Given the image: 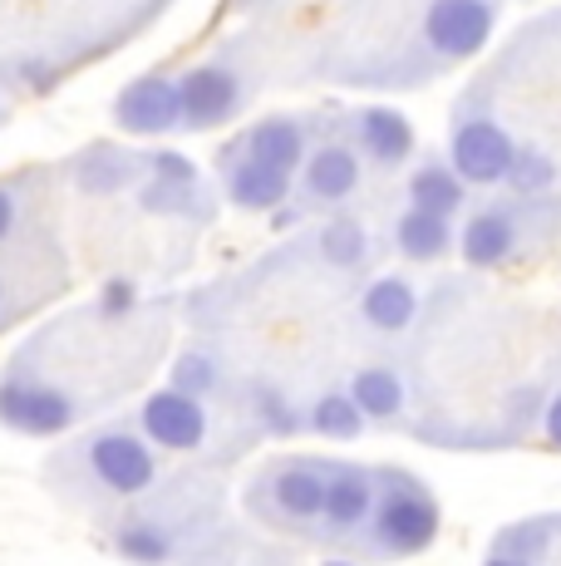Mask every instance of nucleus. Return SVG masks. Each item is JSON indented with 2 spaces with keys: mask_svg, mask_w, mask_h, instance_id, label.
I'll return each mask as SVG.
<instances>
[{
  "mask_svg": "<svg viewBox=\"0 0 561 566\" xmlns=\"http://www.w3.org/2000/svg\"><path fill=\"white\" fill-rule=\"evenodd\" d=\"M364 522H370V547L380 557H419L438 537V503L419 478L374 473V503Z\"/></svg>",
  "mask_w": 561,
  "mask_h": 566,
  "instance_id": "f257e3e1",
  "label": "nucleus"
},
{
  "mask_svg": "<svg viewBox=\"0 0 561 566\" xmlns=\"http://www.w3.org/2000/svg\"><path fill=\"white\" fill-rule=\"evenodd\" d=\"M84 463H89V478L114 497H138L154 488L158 478V453L144 433L128 429H104L84 443Z\"/></svg>",
  "mask_w": 561,
  "mask_h": 566,
  "instance_id": "f03ea898",
  "label": "nucleus"
},
{
  "mask_svg": "<svg viewBox=\"0 0 561 566\" xmlns=\"http://www.w3.org/2000/svg\"><path fill=\"white\" fill-rule=\"evenodd\" d=\"M138 429H144V439L154 443V449L192 453L208 443L212 419H208V409H202V399H192V395H182V389L168 385V389H154V395L144 399Z\"/></svg>",
  "mask_w": 561,
  "mask_h": 566,
  "instance_id": "7ed1b4c3",
  "label": "nucleus"
},
{
  "mask_svg": "<svg viewBox=\"0 0 561 566\" xmlns=\"http://www.w3.org/2000/svg\"><path fill=\"white\" fill-rule=\"evenodd\" d=\"M0 423L15 433H64L74 423V399L55 385H40V379H6L0 385Z\"/></svg>",
  "mask_w": 561,
  "mask_h": 566,
  "instance_id": "20e7f679",
  "label": "nucleus"
},
{
  "mask_svg": "<svg viewBox=\"0 0 561 566\" xmlns=\"http://www.w3.org/2000/svg\"><path fill=\"white\" fill-rule=\"evenodd\" d=\"M424 30H428V45H434L438 54H448V60H468V54H478L483 40H488L493 6L488 0H434Z\"/></svg>",
  "mask_w": 561,
  "mask_h": 566,
  "instance_id": "39448f33",
  "label": "nucleus"
},
{
  "mask_svg": "<svg viewBox=\"0 0 561 566\" xmlns=\"http://www.w3.org/2000/svg\"><path fill=\"white\" fill-rule=\"evenodd\" d=\"M507 158H512V138L493 118H468L453 134V172L463 182H502Z\"/></svg>",
  "mask_w": 561,
  "mask_h": 566,
  "instance_id": "423d86ee",
  "label": "nucleus"
},
{
  "mask_svg": "<svg viewBox=\"0 0 561 566\" xmlns=\"http://www.w3.org/2000/svg\"><path fill=\"white\" fill-rule=\"evenodd\" d=\"M114 118H118V128H128V134H168V128L182 118L178 84L158 80V74H148V80H134L124 94H118Z\"/></svg>",
  "mask_w": 561,
  "mask_h": 566,
  "instance_id": "0eeeda50",
  "label": "nucleus"
},
{
  "mask_svg": "<svg viewBox=\"0 0 561 566\" xmlns=\"http://www.w3.org/2000/svg\"><path fill=\"white\" fill-rule=\"evenodd\" d=\"M374 503V473L354 463H326V497H320V522L330 532H354L364 527Z\"/></svg>",
  "mask_w": 561,
  "mask_h": 566,
  "instance_id": "6e6552de",
  "label": "nucleus"
},
{
  "mask_svg": "<svg viewBox=\"0 0 561 566\" xmlns=\"http://www.w3.org/2000/svg\"><path fill=\"white\" fill-rule=\"evenodd\" d=\"M320 497H326V463L320 459H290L272 473V503L286 522H316Z\"/></svg>",
  "mask_w": 561,
  "mask_h": 566,
  "instance_id": "1a4fd4ad",
  "label": "nucleus"
},
{
  "mask_svg": "<svg viewBox=\"0 0 561 566\" xmlns=\"http://www.w3.org/2000/svg\"><path fill=\"white\" fill-rule=\"evenodd\" d=\"M178 108H182V118H188L192 128L222 124V118L236 108V80L226 70H218V64L182 74L178 80Z\"/></svg>",
  "mask_w": 561,
  "mask_h": 566,
  "instance_id": "9d476101",
  "label": "nucleus"
},
{
  "mask_svg": "<svg viewBox=\"0 0 561 566\" xmlns=\"http://www.w3.org/2000/svg\"><path fill=\"white\" fill-rule=\"evenodd\" d=\"M360 315H364V325H374V331L399 335V331H409V325H414L419 296H414V286H409L404 276H380L374 286H364Z\"/></svg>",
  "mask_w": 561,
  "mask_h": 566,
  "instance_id": "9b49d317",
  "label": "nucleus"
},
{
  "mask_svg": "<svg viewBox=\"0 0 561 566\" xmlns=\"http://www.w3.org/2000/svg\"><path fill=\"white\" fill-rule=\"evenodd\" d=\"M463 261L468 266H502L507 256H512V247H517V227H512V217L507 212H478L468 227H463Z\"/></svg>",
  "mask_w": 561,
  "mask_h": 566,
  "instance_id": "f8f14e48",
  "label": "nucleus"
},
{
  "mask_svg": "<svg viewBox=\"0 0 561 566\" xmlns=\"http://www.w3.org/2000/svg\"><path fill=\"white\" fill-rule=\"evenodd\" d=\"M350 399H354V409L374 423L399 419V413H404V379L384 365H370L350 379Z\"/></svg>",
  "mask_w": 561,
  "mask_h": 566,
  "instance_id": "ddd939ff",
  "label": "nucleus"
},
{
  "mask_svg": "<svg viewBox=\"0 0 561 566\" xmlns=\"http://www.w3.org/2000/svg\"><path fill=\"white\" fill-rule=\"evenodd\" d=\"M306 188L316 192L320 202L350 198V192L360 188V158H354L350 148H340V144L320 148V154L310 158V168H306Z\"/></svg>",
  "mask_w": 561,
  "mask_h": 566,
  "instance_id": "4468645a",
  "label": "nucleus"
},
{
  "mask_svg": "<svg viewBox=\"0 0 561 566\" xmlns=\"http://www.w3.org/2000/svg\"><path fill=\"white\" fill-rule=\"evenodd\" d=\"M226 192H232L236 207H252V212H266V207H280L290 192V172L280 168H266V163H252L246 158L242 168L226 178Z\"/></svg>",
  "mask_w": 561,
  "mask_h": 566,
  "instance_id": "2eb2a0df",
  "label": "nucleus"
},
{
  "mask_svg": "<svg viewBox=\"0 0 561 566\" xmlns=\"http://www.w3.org/2000/svg\"><path fill=\"white\" fill-rule=\"evenodd\" d=\"M394 237H399V252H404L409 261H438L453 242V227H448V217L424 212V207H409V212L399 217Z\"/></svg>",
  "mask_w": 561,
  "mask_h": 566,
  "instance_id": "dca6fc26",
  "label": "nucleus"
},
{
  "mask_svg": "<svg viewBox=\"0 0 561 566\" xmlns=\"http://www.w3.org/2000/svg\"><path fill=\"white\" fill-rule=\"evenodd\" d=\"M360 138L380 163H404L414 148V128L399 108H364L360 114Z\"/></svg>",
  "mask_w": 561,
  "mask_h": 566,
  "instance_id": "f3484780",
  "label": "nucleus"
},
{
  "mask_svg": "<svg viewBox=\"0 0 561 566\" xmlns=\"http://www.w3.org/2000/svg\"><path fill=\"white\" fill-rule=\"evenodd\" d=\"M306 154V144H300V128L290 124V118H266V124L252 128V138H246V158L252 163H266V168H280L290 172Z\"/></svg>",
  "mask_w": 561,
  "mask_h": 566,
  "instance_id": "a211bd4d",
  "label": "nucleus"
},
{
  "mask_svg": "<svg viewBox=\"0 0 561 566\" xmlns=\"http://www.w3.org/2000/svg\"><path fill=\"white\" fill-rule=\"evenodd\" d=\"M364 413L354 409V399L350 395H320L316 399V409L306 413V429H316L320 439H340V443H350V439H360L364 433Z\"/></svg>",
  "mask_w": 561,
  "mask_h": 566,
  "instance_id": "6ab92c4d",
  "label": "nucleus"
},
{
  "mask_svg": "<svg viewBox=\"0 0 561 566\" xmlns=\"http://www.w3.org/2000/svg\"><path fill=\"white\" fill-rule=\"evenodd\" d=\"M409 198L424 212H438V217H453L463 207V178L453 168H419L414 182H409Z\"/></svg>",
  "mask_w": 561,
  "mask_h": 566,
  "instance_id": "aec40b11",
  "label": "nucleus"
},
{
  "mask_svg": "<svg viewBox=\"0 0 561 566\" xmlns=\"http://www.w3.org/2000/svg\"><path fill=\"white\" fill-rule=\"evenodd\" d=\"M118 557L134 562V566H163L172 562V537L163 527H154V522H134V527L118 532Z\"/></svg>",
  "mask_w": 561,
  "mask_h": 566,
  "instance_id": "412c9836",
  "label": "nucleus"
},
{
  "mask_svg": "<svg viewBox=\"0 0 561 566\" xmlns=\"http://www.w3.org/2000/svg\"><path fill=\"white\" fill-rule=\"evenodd\" d=\"M320 252H326L330 266H364V252H370V237H364L360 222H350V217H336V222H326V232H320Z\"/></svg>",
  "mask_w": 561,
  "mask_h": 566,
  "instance_id": "4be33fe9",
  "label": "nucleus"
},
{
  "mask_svg": "<svg viewBox=\"0 0 561 566\" xmlns=\"http://www.w3.org/2000/svg\"><path fill=\"white\" fill-rule=\"evenodd\" d=\"M168 379H172V389H182V395L202 399V395H212V389H218L222 369H218V360H212L208 350H202V345H192V350H182L178 360H172Z\"/></svg>",
  "mask_w": 561,
  "mask_h": 566,
  "instance_id": "5701e85b",
  "label": "nucleus"
},
{
  "mask_svg": "<svg viewBox=\"0 0 561 566\" xmlns=\"http://www.w3.org/2000/svg\"><path fill=\"white\" fill-rule=\"evenodd\" d=\"M252 409H256V423H266V429L280 433V439H286V433H300V429H306L300 409L290 405V399L280 395L276 385H266V379H256V385H252Z\"/></svg>",
  "mask_w": 561,
  "mask_h": 566,
  "instance_id": "b1692460",
  "label": "nucleus"
},
{
  "mask_svg": "<svg viewBox=\"0 0 561 566\" xmlns=\"http://www.w3.org/2000/svg\"><path fill=\"white\" fill-rule=\"evenodd\" d=\"M552 158L542 154V148H512V158H507V172L502 182H512L517 192H547L552 188Z\"/></svg>",
  "mask_w": 561,
  "mask_h": 566,
  "instance_id": "393cba45",
  "label": "nucleus"
},
{
  "mask_svg": "<svg viewBox=\"0 0 561 566\" xmlns=\"http://www.w3.org/2000/svg\"><path fill=\"white\" fill-rule=\"evenodd\" d=\"M128 182V158H118L114 148H89L80 158V188L89 192H114Z\"/></svg>",
  "mask_w": 561,
  "mask_h": 566,
  "instance_id": "a878e982",
  "label": "nucleus"
},
{
  "mask_svg": "<svg viewBox=\"0 0 561 566\" xmlns=\"http://www.w3.org/2000/svg\"><path fill=\"white\" fill-rule=\"evenodd\" d=\"M134 306H138V291L128 286V281H109V286H104V296H99L104 315H128Z\"/></svg>",
  "mask_w": 561,
  "mask_h": 566,
  "instance_id": "bb28decb",
  "label": "nucleus"
},
{
  "mask_svg": "<svg viewBox=\"0 0 561 566\" xmlns=\"http://www.w3.org/2000/svg\"><path fill=\"white\" fill-rule=\"evenodd\" d=\"M154 168L163 182H192V163L178 154H154Z\"/></svg>",
  "mask_w": 561,
  "mask_h": 566,
  "instance_id": "cd10ccee",
  "label": "nucleus"
},
{
  "mask_svg": "<svg viewBox=\"0 0 561 566\" xmlns=\"http://www.w3.org/2000/svg\"><path fill=\"white\" fill-rule=\"evenodd\" d=\"M542 429H547V439H552L557 449H561V395L552 399V405H547V419H542Z\"/></svg>",
  "mask_w": 561,
  "mask_h": 566,
  "instance_id": "c85d7f7f",
  "label": "nucleus"
},
{
  "mask_svg": "<svg viewBox=\"0 0 561 566\" xmlns=\"http://www.w3.org/2000/svg\"><path fill=\"white\" fill-rule=\"evenodd\" d=\"M10 227H15V198L10 188H0V237H10Z\"/></svg>",
  "mask_w": 561,
  "mask_h": 566,
  "instance_id": "c756f323",
  "label": "nucleus"
},
{
  "mask_svg": "<svg viewBox=\"0 0 561 566\" xmlns=\"http://www.w3.org/2000/svg\"><path fill=\"white\" fill-rule=\"evenodd\" d=\"M483 566H527V562H522V557H512V552H502V557H488Z\"/></svg>",
  "mask_w": 561,
  "mask_h": 566,
  "instance_id": "7c9ffc66",
  "label": "nucleus"
},
{
  "mask_svg": "<svg viewBox=\"0 0 561 566\" xmlns=\"http://www.w3.org/2000/svg\"><path fill=\"white\" fill-rule=\"evenodd\" d=\"M0 306H6V281H0Z\"/></svg>",
  "mask_w": 561,
  "mask_h": 566,
  "instance_id": "2f4dec72",
  "label": "nucleus"
},
{
  "mask_svg": "<svg viewBox=\"0 0 561 566\" xmlns=\"http://www.w3.org/2000/svg\"><path fill=\"white\" fill-rule=\"evenodd\" d=\"M326 566H354V562H326Z\"/></svg>",
  "mask_w": 561,
  "mask_h": 566,
  "instance_id": "473e14b6",
  "label": "nucleus"
}]
</instances>
